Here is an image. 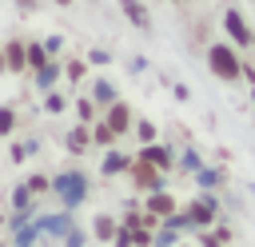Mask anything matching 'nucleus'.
I'll list each match as a JSON object with an SVG mask.
<instances>
[{"label":"nucleus","mask_w":255,"mask_h":247,"mask_svg":"<svg viewBox=\"0 0 255 247\" xmlns=\"http://www.w3.org/2000/svg\"><path fill=\"white\" fill-rule=\"evenodd\" d=\"M223 28L235 36V44H251V32H247V24H243L239 12H223Z\"/></svg>","instance_id":"obj_3"},{"label":"nucleus","mask_w":255,"mask_h":247,"mask_svg":"<svg viewBox=\"0 0 255 247\" xmlns=\"http://www.w3.org/2000/svg\"><path fill=\"white\" fill-rule=\"evenodd\" d=\"M135 131H139V139H143V143H151V139H155V127H151V124H139Z\"/></svg>","instance_id":"obj_18"},{"label":"nucleus","mask_w":255,"mask_h":247,"mask_svg":"<svg viewBox=\"0 0 255 247\" xmlns=\"http://www.w3.org/2000/svg\"><path fill=\"white\" fill-rule=\"evenodd\" d=\"M131 175H135V183H139V187H147V191H159V167H151L147 159H135Z\"/></svg>","instance_id":"obj_2"},{"label":"nucleus","mask_w":255,"mask_h":247,"mask_svg":"<svg viewBox=\"0 0 255 247\" xmlns=\"http://www.w3.org/2000/svg\"><path fill=\"white\" fill-rule=\"evenodd\" d=\"M96 239H116V219L100 215V219H96Z\"/></svg>","instance_id":"obj_12"},{"label":"nucleus","mask_w":255,"mask_h":247,"mask_svg":"<svg viewBox=\"0 0 255 247\" xmlns=\"http://www.w3.org/2000/svg\"><path fill=\"white\" fill-rule=\"evenodd\" d=\"M116 135H120V131H116V127H112V124H108V120H104V124H96V127H92V139H96V143H100V147H112V143H116Z\"/></svg>","instance_id":"obj_9"},{"label":"nucleus","mask_w":255,"mask_h":247,"mask_svg":"<svg viewBox=\"0 0 255 247\" xmlns=\"http://www.w3.org/2000/svg\"><path fill=\"white\" fill-rule=\"evenodd\" d=\"M96 100H112V88L108 84H96Z\"/></svg>","instance_id":"obj_19"},{"label":"nucleus","mask_w":255,"mask_h":247,"mask_svg":"<svg viewBox=\"0 0 255 247\" xmlns=\"http://www.w3.org/2000/svg\"><path fill=\"white\" fill-rule=\"evenodd\" d=\"M139 159H147V163H151V167H159V171L171 163V155H167L163 147H143V155H139Z\"/></svg>","instance_id":"obj_11"},{"label":"nucleus","mask_w":255,"mask_h":247,"mask_svg":"<svg viewBox=\"0 0 255 247\" xmlns=\"http://www.w3.org/2000/svg\"><path fill=\"white\" fill-rule=\"evenodd\" d=\"M68 80H84V64L80 60H68Z\"/></svg>","instance_id":"obj_15"},{"label":"nucleus","mask_w":255,"mask_h":247,"mask_svg":"<svg viewBox=\"0 0 255 247\" xmlns=\"http://www.w3.org/2000/svg\"><path fill=\"white\" fill-rule=\"evenodd\" d=\"M12 124H16V112H12V108H0V135H8Z\"/></svg>","instance_id":"obj_14"},{"label":"nucleus","mask_w":255,"mask_h":247,"mask_svg":"<svg viewBox=\"0 0 255 247\" xmlns=\"http://www.w3.org/2000/svg\"><path fill=\"white\" fill-rule=\"evenodd\" d=\"M207 64H211V72H215L219 80H227V84L243 76V64H239V56H235V48H231V44H211Z\"/></svg>","instance_id":"obj_1"},{"label":"nucleus","mask_w":255,"mask_h":247,"mask_svg":"<svg viewBox=\"0 0 255 247\" xmlns=\"http://www.w3.org/2000/svg\"><path fill=\"white\" fill-rule=\"evenodd\" d=\"M16 4H20L24 12H28V8H36V0H16Z\"/></svg>","instance_id":"obj_21"},{"label":"nucleus","mask_w":255,"mask_h":247,"mask_svg":"<svg viewBox=\"0 0 255 247\" xmlns=\"http://www.w3.org/2000/svg\"><path fill=\"white\" fill-rule=\"evenodd\" d=\"M147 211H151V215H175V199H171L167 191H151Z\"/></svg>","instance_id":"obj_7"},{"label":"nucleus","mask_w":255,"mask_h":247,"mask_svg":"<svg viewBox=\"0 0 255 247\" xmlns=\"http://www.w3.org/2000/svg\"><path fill=\"white\" fill-rule=\"evenodd\" d=\"M108 124L124 135V131L131 127V108H128V104H112V108H108Z\"/></svg>","instance_id":"obj_4"},{"label":"nucleus","mask_w":255,"mask_h":247,"mask_svg":"<svg viewBox=\"0 0 255 247\" xmlns=\"http://www.w3.org/2000/svg\"><path fill=\"white\" fill-rule=\"evenodd\" d=\"M211 215H215V199H211V195L195 199V207H191V223H211Z\"/></svg>","instance_id":"obj_8"},{"label":"nucleus","mask_w":255,"mask_h":247,"mask_svg":"<svg viewBox=\"0 0 255 247\" xmlns=\"http://www.w3.org/2000/svg\"><path fill=\"white\" fill-rule=\"evenodd\" d=\"M120 167H124V159H120V155H108V163H104V175H116Z\"/></svg>","instance_id":"obj_17"},{"label":"nucleus","mask_w":255,"mask_h":247,"mask_svg":"<svg viewBox=\"0 0 255 247\" xmlns=\"http://www.w3.org/2000/svg\"><path fill=\"white\" fill-rule=\"evenodd\" d=\"M44 60H48V56H44V48H40V44H28V68H48Z\"/></svg>","instance_id":"obj_13"},{"label":"nucleus","mask_w":255,"mask_h":247,"mask_svg":"<svg viewBox=\"0 0 255 247\" xmlns=\"http://www.w3.org/2000/svg\"><path fill=\"white\" fill-rule=\"evenodd\" d=\"M76 108H80V120H84V124H88V120H92V116H96V108H92V100H80V104H76Z\"/></svg>","instance_id":"obj_16"},{"label":"nucleus","mask_w":255,"mask_h":247,"mask_svg":"<svg viewBox=\"0 0 255 247\" xmlns=\"http://www.w3.org/2000/svg\"><path fill=\"white\" fill-rule=\"evenodd\" d=\"M48 187V179H40V175H32V183H28V191H44Z\"/></svg>","instance_id":"obj_20"},{"label":"nucleus","mask_w":255,"mask_h":247,"mask_svg":"<svg viewBox=\"0 0 255 247\" xmlns=\"http://www.w3.org/2000/svg\"><path fill=\"white\" fill-rule=\"evenodd\" d=\"M4 64H8V68H12V72H20V68H24V64H28V48H24V44H20V40H12V44H8V48H4Z\"/></svg>","instance_id":"obj_6"},{"label":"nucleus","mask_w":255,"mask_h":247,"mask_svg":"<svg viewBox=\"0 0 255 247\" xmlns=\"http://www.w3.org/2000/svg\"><path fill=\"white\" fill-rule=\"evenodd\" d=\"M88 139H92V131H88V127H72V131H68V151H76V155H80V151L88 147Z\"/></svg>","instance_id":"obj_10"},{"label":"nucleus","mask_w":255,"mask_h":247,"mask_svg":"<svg viewBox=\"0 0 255 247\" xmlns=\"http://www.w3.org/2000/svg\"><path fill=\"white\" fill-rule=\"evenodd\" d=\"M120 8L128 12V20H131L135 28H151V16H147V8H143L139 0H120Z\"/></svg>","instance_id":"obj_5"}]
</instances>
